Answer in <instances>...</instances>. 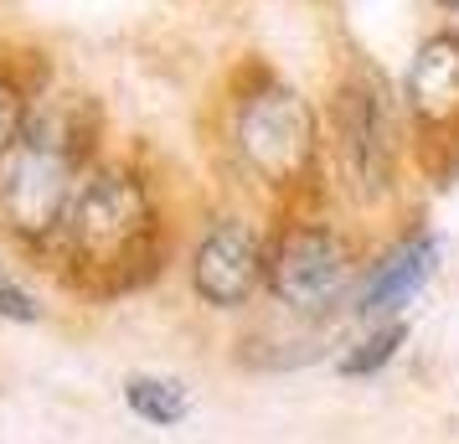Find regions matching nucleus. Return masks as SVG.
<instances>
[{
	"label": "nucleus",
	"instance_id": "nucleus-11",
	"mask_svg": "<svg viewBox=\"0 0 459 444\" xmlns=\"http://www.w3.org/2000/svg\"><path fill=\"white\" fill-rule=\"evenodd\" d=\"M31 125V109H26V88L11 78V73H0V161L11 155V145L26 135Z\"/></svg>",
	"mask_w": 459,
	"mask_h": 444
},
{
	"label": "nucleus",
	"instance_id": "nucleus-12",
	"mask_svg": "<svg viewBox=\"0 0 459 444\" xmlns=\"http://www.w3.org/2000/svg\"><path fill=\"white\" fill-rule=\"evenodd\" d=\"M0 320H16V326L42 320V305H37V295H31L22 279L5 269V264H0Z\"/></svg>",
	"mask_w": 459,
	"mask_h": 444
},
{
	"label": "nucleus",
	"instance_id": "nucleus-13",
	"mask_svg": "<svg viewBox=\"0 0 459 444\" xmlns=\"http://www.w3.org/2000/svg\"><path fill=\"white\" fill-rule=\"evenodd\" d=\"M438 5H449V11H455V16H459V0H438Z\"/></svg>",
	"mask_w": 459,
	"mask_h": 444
},
{
	"label": "nucleus",
	"instance_id": "nucleus-3",
	"mask_svg": "<svg viewBox=\"0 0 459 444\" xmlns=\"http://www.w3.org/2000/svg\"><path fill=\"white\" fill-rule=\"evenodd\" d=\"M232 150L253 181L290 191L315 176L320 161V119L315 109L284 83H264L238 99L232 114Z\"/></svg>",
	"mask_w": 459,
	"mask_h": 444
},
{
	"label": "nucleus",
	"instance_id": "nucleus-2",
	"mask_svg": "<svg viewBox=\"0 0 459 444\" xmlns=\"http://www.w3.org/2000/svg\"><path fill=\"white\" fill-rule=\"evenodd\" d=\"M83 181V140L78 119H31L26 135L0 161V228L47 243L63 233L73 191Z\"/></svg>",
	"mask_w": 459,
	"mask_h": 444
},
{
	"label": "nucleus",
	"instance_id": "nucleus-10",
	"mask_svg": "<svg viewBox=\"0 0 459 444\" xmlns=\"http://www.w3.org/2000/svg\"><path fill=\"white\" fill-rule=\"evenodd\" d=\"M403 341H408V326H403V320H387L382 331H372L367 341H356L351 352L341 357V378H367V372H377V367H387Z\"/></svg>",
	"mask_w": 459,
	"mask_h": 444
},
{
	"label": "nucleus",
	"instance_id": "nucleus-1",
	"mask_svg": "<svg viewBox=\"0 0 459 444\" xmlns=\"http://www.w3.org/2000/svg\"><path fill=\"white\" fill-rule=\"evenodd\" d=\"M63 243L73 264H83L88 274H104V290H129L150 279L160 269L150 191L119 166L83 170L63 217Z\"/></svg>",
	"mask_w": 459,
	"mask_h": 444
},
{
	"label": "nucleus",
	"instance_id": "nucleus-8",
	"mask_svg": "<svg viewBox=\"0 0 459 444\" xmlns=\"http://www.w3.org/2000/svg\"><path fill=\"white\" fill-rule=\"evenodd\" d=\"M434 269H438V238L429 233V228H418V233L393 243V248L372 264V274L361 279V290H356V310L367 320L397 316V310L434 279Z\"/></svg>",
	"mask_w": 459,
	"mask_h": 444
},
{
	"label": "nucleus",
	"instance_id": "nucleus-5",
	"mask_svg": "<svg viewBox=\"0 0 459 444\" xmlns=\"http://www.w3.org/2000/svg\"><path fill=\"white\" fill-rule=\"evenodd\" d=\"M331 135L346 181L361 196H387L397 176V129H393V104L377 83V73L356 67V73L341 78L331 104Z\"/></svg>",
	"mask_w": 459,
	"mask_h": 444
},
{
	"label": "nucleus",
	"instance_id": "nucleus-4",
	"mask_svg": "<svg viewBox=\"0 0 459 444\" xmlns=\"http://www.w3.org/2000/svg\"><path fill=\"white\" fill-rule=\"evenodd\" d=\"M356 274L351 243L325 222H294L269 248V295L290 316H331Z\"/></svg>",
	"mask_w": 459,
	"mask_h": 444
},
{
	"label": "nucleus",
	"instance_id": "nucleus-6",
	"mask_svg": "<svg viewBox=\"0 0 459 444\" xmlns=\"http://www.w3.org/2000/svg\"><path fill=\"white\" fill-rule=\"evenodd\" d=\"M269 284V248L248 222L222 217L191 254V290L207 300L212 310H238L248 305L253 290Z\"/></svg>",
	"mask_w": 459,
	"mask_h": 444
},
{
	"label": "nucleus",
	"instance_id": "nucleus-7",
	"mask_svg": "<svg viewBox=\"0 0 459 444\" xmlns=\"http://www.w3.org/2000/svg\"><path fill=\"white\" fill-rule=\"evenodd\" d=\"M403 99L413 125L438 140V135H459V37L438 31L413 52L408 78H403Z\"/></svg>",
	"mask_w": 459,
	"mask_h": 444
},
{
	"label": "nucleus",
	"instance_id": "nucleus-9",
	"mask_svg": "<svg viewBox=\"0 0 459 444\" xmlns=\"http://www.w3.org/2000/svg\"><path fill=\"white\" fill-rule=\"evenodd\" d=\"M125 403L134 419L155 423V429H170L191 414V393L181 378H155V372H134L125 382Z\"/></svg>",
	"mask_w": 459,
	"mask_h": 444
}]
</instances>
